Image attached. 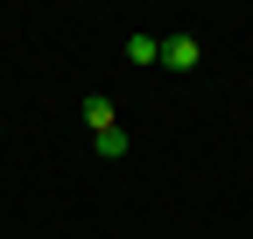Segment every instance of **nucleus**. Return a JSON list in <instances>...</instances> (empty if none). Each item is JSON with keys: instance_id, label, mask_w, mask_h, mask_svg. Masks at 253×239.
<instances>
[{"instance_id": "nucleus-2", "label": "nucleus", "mask_w": 253, "mask_h": 239, "mask_svg": "<svg viewBox=\"0 0 253 239\" xmlns=\"http://www.w3.org/2000/svg\"><path fill=\"white\" fill-rule=\"evenodd\" d=\"M84 127H91V134L120 127V113H113V99H106V92H91V99H84Z\"/></svg>"}, {"instance_id": "nucleus-3", "label": "nucleus", "mask_w": 253, "mask_h": 239, "mask_svg": "<svg viewBox=\"0 0 253 239\" xmlns=\"http://www.w3.org/2000/svg\"><path fill=\"white\" fill-rule=\"evenodd\" d=\"M126 64H162V42L155 36H126Z\"/></svg>"}, {"instance_id": "nucleus-4", "label": "nucleus", "mask_w": 253, "mask_h": 239, "mask_svg": "<svg viewBox=\"0 0 253 239\" xmlns=\"http://www.w3.org/2000/svg\"><path fill=\"white\" fill-rule=\"evenodd\" d=\"M91 148H99L106 162H120V155H126V127H106V134H91Z\"/></svg>"}, {"instance_id": "nucleus-1", "label": "nucleus", "mask_w": 253, "mask_h": 239, "mask_svg": "<svg viewBox=\"0 0 253 239\" xmlns=\"http://www.w3.org/2000/svg\"><path fill=\"white\" fill-rule=\"evenodd\" d=\"M197 64H204L197 36H169V42H162V71H176V78H183V71H197Z\"/></svg>"}]
</instances>
